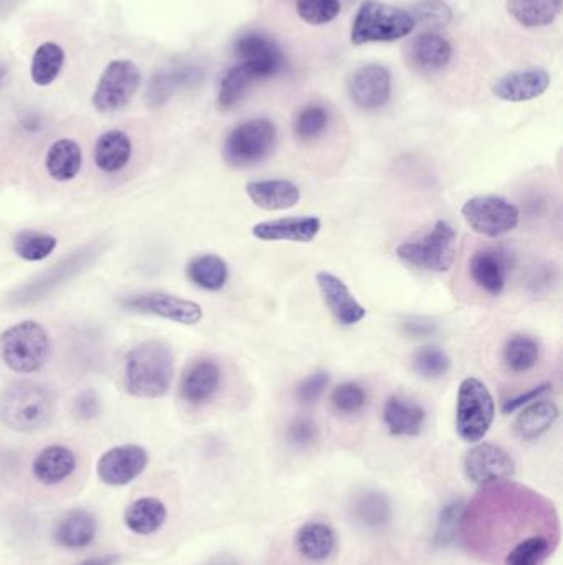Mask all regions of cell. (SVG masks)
Wrapping results in <instances>:
<instances>
[{"label":"cell","instance_id":"d590c367","mask_svg":"<svg viewBox=\"0 0 563 565\" xmlns=\"http://www.w3.org/2000/svg\"><path fill=\"white\" fill-rule=\"evenodd\" d=\"M554 551V542L547 534H530L507 551L504 565H542Z\"/></svg>","mask_w":563,"mask_h":565},{"label":"cell","instance_id":"d6986e66","mask_svg":"<svg viewBox=\"0 0 563 565\" xmlns=\"http://www.w3.org/2000/svg\"><path fill=\"white\" fill-rule=\"evenodd\" d=\"M321 232V220L314 215L284 217L260 222L251 230L253 237L263 242L311 243Z\"/></svg>","mask_w":563,"mask_h":565},{"label":"cell","instance_id":"816d5d0a","mask_svg":"<svg viewBox=\"0 0 563 565\" xmlns=\"http://www.w3.org/2000/svg\"><path fill=\"white\" fill-rule=\"evenodd\" d=\"M118 561L119 557L116 554H109V556L90 557L80 565H114Z\"/></svg>","mask_w":563,"mask_h":565},{"label":"cell","instance_id":"d6a6232c","mask_svg":"<svg viewBox=\"0 0 563 565\" xmlns=\"http://www.w3.org/2000/svg\"><path fill=\"white\" fill-rule=\"evenodd\" d=\"M185 273L195 286L207 291L222 290L228 281L227 263L213 253L192 258Z\"/></svg>","mask_w":563,"mask_h":565},{"label":"cell","instance_id":"b9f144b4","mask_svg":"<svg viewBox=\"0 0 563 565\" xmlns=\"http://www.w3.org/2000/svg\"><path fill=\"white\" fill-rule=\"evenodd\" d=\"M412 17L415 24L423 25L435 32V29H443L450 24L453 12H451L450 5L443 0H423L420 4L415 5Z\"/></svg>","mask_w":563,"mask_h":565},{"label":"cell","instance_id":"ac0fdd59","mask_svg":"<svg viewBox=\"0 0 563 565\" xmlns=\"http://www.w3.org/2000/svg\"><path fill=\"white\" fill-rule=\"evenodd\" d=\"M549 85V73L542 68H527L502 76L494 83L493 95L509 103H524L544 95Z\"/></svg>","mask_w":563,"mask_h":565},{"label":"cell","instance_id":"f5cc1de1","mask_svg":"<svg viewBox=\"0 0 563 565\" xmlns=\"http://www.w3.org/2000/svg\"><path fill=\"white\" fill-rule=\"evenodd\" d=\"M2 78H4V70L0 68V81H2Z\"/></svg>","mask_w":563,"mask_h":565},{"label":"cell","instance_id":"30bf717a","mask_svg":"<svg viewBox=\"0 0 563 565\" xmlns=\"http://www.w3.org/2000/svg\"><path fill=\"white\" fill-rule=\"evenodd\" d=\"M461 214L471 230L489 238L512 232L521 220V212L516 205L497 195H478L469 199Z\"/></svg>","mask_w":563,"mask_h":565},{"label":"cell","instance_id":"f35d334b","mask_svg":"<svg viewBox=\"0 0 563 565\" xmlns=\"http://www.w3.org/2000/svg\"><path fill=\"white\" fill-rule=\"evenodd\" d=\"M413 369L425 379H440L451 369V359L441 347L423 346L413 354Z\"/></svg>","mask_w":563,"mask_h":565},{"label":"cell","instance_id":"603a6c76","mask_svg":"<svg viewBox=\"0 0 563 565\" xmlns=\"http://www.w3.org/2000/svg\"><path fill=\"white\" fill-rule=\"evenodd\" d=\"M425 410L413 400L392 395L384 407V422L388 432L395 437H415L425 425Z\"/></svg>","mask_w":563,"mask_h":565},{"label":"cell","instance_id":"681fc988","mask_svg":"<svg viewBox=\"0 0 563 565\" xmlns=\"http://www.w3.org/2000/svg\"><path fill=\"white\" fill-rule=\"evenodd\" d=\"M552 389L550 384H542L539 387H534V389L527 390L526 394H519L514 397V399H509L502 405V414H512L516 412L517 409L521 407H526L530 402L540 399L542 395L547 394L549 390Z\"/></svg>","mask_w":563,"mask_h":565},{"label":"cell","instance_id":"4dcf8cb0","mask_svg":"<svg viewBox=\"0 0 563 565\" xmlns=\"http://www.w3.org/2000/svg\"><path fill=\"white\" fill-rule=\"evenodd\" d=\"M507 10L527 29L547 27L559 17L562 0H507Z\"/></svg>","mask_w":563,"mask_h":565},{"label":"cell","instance_id":"1f68e13d","mask_svg":"<svg viewBox=\"0 0 563 565\" xmlns=\"http://www.w3.org/2000/svg\"><path fill=\"white\" fill-rule=\"evenodd\" d=\"M65 60L67 55L62 45H58L57 42L40 43L30 63V78L40 88H47L55 83L62 73Z\"/></svg>","mask_w":563,"mask_h":565},{"label":"cell","instance_id":"7bdbcfd3","mask_svg":"<svg viewBox=\"0 0 563 565\" xmlns=\"http://www.w3.org/2000/svg\"><path fill=\"white\" fill-rule=\"evenodd\" d=\"M192 80V72L162 73L152 80L149 88V100L152 105H162L171 98L172 93H176L180 85H185Z\"/></svg>","mask_w":563,"mask_h":565},{"label":"cell","instance_id":"4fadbf2b","mask_svg":"<svg viewBox=\"0 0 563 565\" xmlns=\"http://www.w3.org/2000/svg\"><path fill=\"white\" fill-rule=\"evenodd\" d=\"M149 465V453L141 445H119L101 455L96 475L105 485L126 486L138 480Z\"/></svg>","mask_w":563,"mask_h":565},{"label":"cell","instance_id":"7dc6e473","mask_svg":"<svg viewBox=\"0 0 563 565\" xmlns=\"http://www.w3.org/2000/svg\"><path fill=\"white\" fill-rule=\"evenodd\" d=\"M317 433L316 423L308 417L294 418L288 428L289 442L299 448L311 447L317 440Z\"/></svg>","mask_w":563,"mask_h":565},{"label":"cell","instance_id":"e575fe53","mask_svg":"<svg viewBox=\"0 0 563 565\" xmlns=\"http://www.w3.org/2000/svg\"><path fill=\"white\" fill-rule=\"evenodd\" d=\"M255 73L251 72L245 63H238L235 67L230 68L218 88V106L222 110H230L233 106H237L240 101L245 98L250 86L256 83Z\"/></svg>","mask_w":563,"mask_h":565},{"label":"cell","instance_id":"f907efd6","mask_svg":"<svg viewBox=\"0 0 563 565\" xmlns=\"http://www.w3.org/2000/svg\"><path fill=\"white\" fill-rule=\"evenodd\" d=\"M403 331L413 338H425V336H431L435 333L436 324L430 319L410 318L403 323Z\"/></svg>","mask_w":563,"mask_h":565},{"label":"cell","instance_id":"44dd1931","mask_svg":"<svg viewBox=\"0 0 563 565\" xmlns=\"http://www.w3.org/2000/svg\"><path fill=\"white\" fill-rule=\"evenodd\" d=\"M408 57L418 72L430 75V73L441 72L451 62L453 47L445 37H441L433 30H426L423 34L413 38Z\"/></svg>","mask_w":563,"mask_h":565},{"label":"cell","instance_id":"ab89813d","mask_svg":"<svg viewBox=\"0 0 563 565\" xmlns=\"http://www.w3.org/2000/svg\"><path fill=\"white\" fill-rule=\"evenodd\" d=\"M296 12L306 24H329L341 14V2L339 0H296Z\"/></svg>","mask_w":563,"mask_h":565},{"label":"cell","instance_id":"6da1fadb","mask_svg":"<svg viewBox=\"0 0 563 565\" xmlns=\"http://www.w3.org/2000/svg\"><path fill=\"white\" fill-rule=\"evenodd\" d=\"M174 372V352L166 342H141L124 361V389L138 399H161L171 390Z\"/></svg>","mask_w":563,"mask_h":565},{"label":"cell","instance_id":"277c9868","mask_svg":"<svg viewBox=\"0 0 563 565\" xmlns=\"http://www.w3.org/2000/svg\"><path fill=\"white\" fill-rule=\"evenodd\" d=\"M415 27L417 24L407 10L377 0H365L355 15L351 40L354 45L395 42L412 34Z\"/></svg>","mask_w":563,"mask_h":565},{"label":"cell","instance_id":"c3c4849f","mask_svg":"<svg viewBox=\"0 0 563 565\" xmlns=\"http://www.w3.org/2000/svg\"><path fill=\"white\" fill-rule=\"evenodd\" d=\"M73 414L83 422L95 420L101 414V400L95 390L86 389L78 394L73 404Z\"/></svg>","mask_w":563,"mask_h":565},{"label":"cell","instance_id":"484cf974","mask_svg":"<svg viewBox=\"0 0 563 565\" xmlns=\"http://www.w3.org/2000/svg\"><path fill=\"white\" fill-rule=\"evenodd\" d=\"M96 519L85 509L65 514L53 529V539L65 549H83L95 541Z\"/></svg>","mask_w":563,"mask_h":565},{"label":"cell","instance_id":"74e56055","mask_svg":"<svg viewBox=\"0 0 563 565\" xmlns=\"http://www.w3.org/2000/svg\"><path fill=\"white\" fill-rule=\"evenodd\" d=\"M327 126H329V111L321 105H309L299 111L294 118V136L303 143H311L326 133Z\"/></svg>","mask_w":563,"mask_h":565},{"label":"cell","instance_id":"5bb4252c","mask_svg":"<svg viewBox=\"0 0 563 565\" xmlns=\"http://www.w3.org/2000/svg\"><path fill=\"white\" fill-rule=\"evenodd\" d=\"M347 93L360 110H379L392 95V75L382 65H364L349 76Z\"/></svg>","mask_w":563,"mask_h":565},{"label":"cell","instance_id":"2e32d148","mask_svg":"<svg viewBox=\"0 0 563 565\" xmlns=\"http://www.w3.org/2000/svg\"><path fill=\"white\" fill-rule=\"evenodd\" d=\"M317 288L321 291L322 300L327 304L332 316L342 326H354L365 318L364 306L355 300L349 286L329 271H319L316 275Z\"/></svg>","mask_w":563,"mask_h":565},{"label":"cell","instance_id":"60d3db41","mask_svg":"<svg viewBox=\"0 0 563 565\" xmlns=\"http://www.w3.org/2000/svg\"><path fill=\"white\" fill-rule=\"evenodd\" d=\"M331 404L337 414L355 415L367 404L365 390L355 382H344L332 390Z\"/></svg>","mask_w":563,"mask_h":565},{"label":"cell","instance_id":"52a82bcc","mask_svg":"<svg viewBox=\"0 0 563 565\" xmlns=\"http://www.w3.org/2000/svg\"><path fill=\"white\" fill-rule=\"evenodd\" d=\"M278 129L270 119L243 121L228 133L223 143V159L228 166L250 167L265 161L275 151Z\"/></svg>","mask_w":563,"mask_h":565},{"label":"cell","instance_id":"8d00e7d4","mask_svg":"<svg viewBox=\"0 0 563 565\" xmlns=\"http://www.w3.org/2000/svg\"><path fill=\"white\" fill-rule=\"evenodd\" d=\"M57 238L47 232L22 230L14 238V252L24 262H42L57 248Z\"/></svg>","mask_w":563,"mask_h":565},{"label":"cell","instance_id":"f1b7e54d","mask_svg":"<svg viewBox=\"0 0 563 565\" xmlns=\"http://www.w3.org/2000/svg\"><path fill=\"white\" fill-rule=\"evenodd\" d=\"M83 167V151L80 144L70 138L57 139L50 144L45 156V169L53 181H73Z\"/></svg>","mask_w":563,"mask_h":565},{"label":"cell","instance_id":"bcb514c9","mask_svg":"<svg viewBox=\"0 0 563 565\" xmlns=\"http://www.w3.org/2000/svg\"><path fill=\"white\" fill-rule=\"evenodd\" d=\"M329 380H331L329 374L322 371L306 377L296 389V399H298L299 404H316L317 400L321 399V395L326 392Z\"/></svg>","mask_w":563,"mask_h":565},{"label":"cell","instance_id":"e0dca14e","mask_svg":"<svg viewBox=\"0 0 563 565\" xmlns=\"http://www.w3.org/2000/svg\"><path fill=\"white\" fill-rule=\"evenodd\" d=\"M509 268H511L509 255L502 250H496V248L479 250L469 260L471 280L491 296L501 295L506 288Z\"/></svg>","mask_w":563,"mask_h":565},{"label":"cell","instance_id":"9a60e30c","mask_svg":"<svg viewBox=\"0 0 563 565\" xmlns=\"http://www.w3.org/2000/svg\"><path fill=\"white\" fill-rule=\"evenodd\" d=\"M235 55L245 63L258 80H266L283 72L286 58L275 40L258 32L242 35L235 43Z\"/></svg>","mask_w":563,"mask_h":565},{"label":"cell","instance_id":"cb8c5ba5","mask_svg":"<svg viewBox=\"0 0 563 565\" xmlns=\"http://www.w3.org/2000/svg\"><path fill=\"white\" fill-rule=\"evenodd\" d=\"M245 190L256 207L270 212L293 209L301 200L299 187L286 179L248 182Z\"/></svg>","mask_w":563,"mask_h":565},{"label":"cell","instance_id":"4316f807","mask_svg":"<svg viewBox=\"0 0 563 565\" xmlns=\"http://www.w3.org/2000/svg\"><path fill=\"white\" fill-rule=\"evenodd\" d=\"M336 546V532L326 523L303 524L294 536L296 551L311 562L326 561L334 554Z\"/></svg>","mask_w":563,"mask_h":565},{"label":"cell","instance_id":"ee69618b","mask_svg":"<svg viewBox=\"0 0 563 565\" xmlns=\"http://www.w3.org/2000/svg\"><path fill=\"white\" fill-rule=\"evenodd\" d=\"M464 504L453 503L448 508L443 509L440 516V524H438V532H436V542L440 544H448L455 539L458 534L459 526L463 523Z\"/></svg>","mask_w":563,"mask_h":565},{"label":"cell","instance_id":"3957f363","mask_svg":"<svg viewBox=\"0 0 563 565\" xmlns=\"http://www.w3.org/2000/svg\"><path fill=\"white\" fill-rule=\"evenodd\" d=\"M50 336L37 321H22L0 334V359L15 374H34L50 357Z\"/></svg>","mask_w":563,"mask_h":565},{"label":"cell","instance_id":"8992f818","mask_svg":"<svg viewBox=\"0 0 563 565\" xmlns=\"http://www.w3.org/2000/svg\"><path fill=\"white\" fill-rule=\"evenodd\" d=\"M103 250H105V247L96 242L78 248L67 257H63L60 262L40 273L27 285L17 288L9 296L10 304L25 306V304H35L38 301L45 300L52 295L53 291H57L60 286L73 280L75 276L80 275L81 271H85V268H88L91 263L95 262L96 258L100 257Z\"/></svg>","mask_w":563,"mask_h":565},{"label":"cell","instance_id":"ffe728a7","mask_svg":"<svg viewBox=\"0 0 563 565\" xmlns=\"http://www.w3.org/2000/svg\"><path fill=\"white\" fill-rule=\"evenodd\" d=\"M222 372L212 359H200L190 364L180 382V395L190 405H204L215 397Z\"/></svg>","mask_w":563,"mask_h":565},{"label":"cell","instance_id":"ba28073f","mask_svg":"<svg viewBox=\"0 0 563 565\" xmlns=\"http://www.w3.org/2000/svg\"><path fill=\"white\" fill-rule=\"evenodd\" d=\"M496 415L493 395L476 377H468L459 385L456 399V432L464 442L478 443L486 437Z\"/></svg>","mask_w":563,"mask_h":565},{"label":"cell","instance_id":"83f0119b","mask_svg":"<svg viewBox=\"0 0 563 565\" xmlns=\"http://www.w3.org/2000/svg\"><path fill=\"white\" fill-rule=\"evenodd\" d=\"M557 418H559V407L552 400L537 399L522 409L512 428L521 440L532 442L542 437L545 432H549L552 425L557 422Z\"/></svg>","mask_w":563,"mask_h":565},{"label":"cell","instance_id":"8fae6325","mask_svg":"<svg viewBox=\"0 0 563 565\" xmlns=\"http://www.w3.org/2000/svg\"><path fill=\"white\" fill-rule=\"evenodd\" d=\"M119 303H121V308L131 313L151 314V316L167 319L172 323L184 324V326H195L204 318V311L199 303L184 300V298L169 295V293H161V291L126 296Z\"/></svg>","mask_w":563,"mask_h":565},{"label":"cell","instance_id":"d4e9b609","mask_svg":"<svg viewBox=\"0 0 563 565\" xmlns=\"http://www.w3.org/2000/svg\"><path fill=\"white\" fill-rule=\"evenodd\" d=\"M95 164L105 174H116L126 169L133 157V141L121 129L101 134L95 144Z\"/></svg>","mask_w":563,"mask_h":565},{"label":"cell","instance_id":"7c38bea8","mask_svg":"<svg viewBox=\"0 0 563 565\" xmlns=\"http://www.w3.org/2000/svg\"><path fill=\"white\" fill-rule=\"evenodd\" d=\"M464 473L481 488L499 485L516 473L512 456L493 443H478L464 456Z\"/></svg>","mask_w":563,"mask_h":565},{"label":"cell","instance_id":"7402d4cb","mask_svg":"<svg viewBox=\"0 0 563 565\" xmlns=\"http://www.w3.org/2000/svg\"><path fill=\"white\" fill-rule=\"evenodd\" d=\"M76 470V455L65 445H48L35 456L32 473L45 486H57Z\"/></svg>","mask_w":563,"mask_h":565},{"label":"cell","instance_id":"7a4b0ae2","mask_svg":"<svg viewBox=\"0 0 563 565\" xmlns=\"http://www.w3.org/2000/svg\"><path fill=\"white\" fill-rule=\"evenodd\" d=\"M52 417V394L42 385L19 380L0 392V422L15 432H38Z\"/></svg>","mask_w":563,"mask_h":565},{"label":"cell","instance_id":"836d02e7","mask_svg":"<svg viewBox=\"0 0 563 565\" xmlns=\"http://www.w3.org/2000/svg\"><path fill=\"white\" fill-rule=\"evenodd\" d=\"M540 346L532 336L514 334L502 349V362L512 374H524L539 362Z\"/></svg>","mask_w":563,"mask_h":565},{"label":"cell","instance_id":"f546056e","mask_svg":"<svg viewBox=\"0 0 563 565\" xmlns=\"http://www.w3.org/2000/svg\"><path fill=\"white\" fill-rule=\"evenodd\" d=\"M166 519V504L152 496L136 499L124 511L126 528L139 536H149L159 531L166 523Z\"/></svg>","mask_w":563,"mask_h":565},{"label":"cell","instance_id":"f6af8a7d","mask_svg":"<svg viewBox=\"0 0 563 565\" xmlns=\"http://www.w3.org/2000/svg\"><path fill=\"white\" fill-rule=\"evenodd\" d=\"M357 514L364 523L370 526H380V524L387 523L390 518V508L385 499L380 498L377 494H370L360 501Z\"/></svg>","mask_w":563,"mask_h":565},{"label":"cell","instance_id":"9c48e42d","mask_svg":"<svg viewBox=\"0 0 563 565\" xmlns=\"http://www.w3.org/2000/svg\"><path fill=\"white\" fill-rule=\"evenodd\" d=\"M141 70L133 60L118 58L106 65L101 73L95 93L93 106L100 113H113L121 110L133 100L141 86Z\"/></svg>","mask_w":563,"mask_h":565},{"label":"cell","instance_id":"5b68a950","mask_svg":"<svg viewBox=\"0 0 563 565\" xmlns=\"http://www.w3.org/2000/svg\"><path fill=\"white\" fill-rule=\"evenodd\" d=\"M458 235L453 225L438 220L428 232L420 237L400 243L397 257L410 266L425 271L450 270L456 260Z\"/></svg>","mask_w":563,"mask_h":565}]
</instances>
